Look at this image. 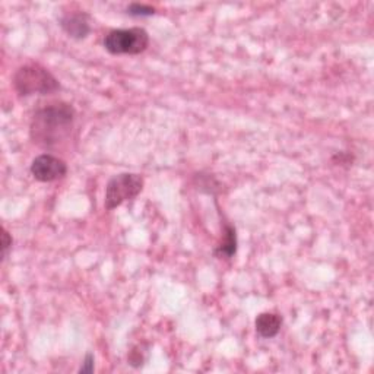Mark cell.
<instances>
[{"label": "cell", "mask_w": 374, "mask_h": 374, "mask_svg": "<svg viewBox=\"0 0 374 374\" xmlns=\"http://www.w3.org/2000/svg\"><path fill=\"white\" fill-rule=\"evenodd\" d=\"M75 109L67 103H56L35 111L30 135L34 143L43 148H55L65 142L73 129Z\"/></svg>", "instance_id": "obj_1"}, {"label": "cell", "mask_w": 374, "mask_h": 374, "mask_svg": "<svg viewBox=\"0 0 374 374\" xmlns=\"http://www.w3.org/2000/svg\"><path fill=\"white\" fill-rule=\"evenodd\" d=\"M13 87L19 95L52 94L60 89L59 81L40 65H25L13 75Z\"/></svg>", "instance_id": "obj_2"}, {"label": "cell", "mask_w": 374, "mask_h": 374, "mask_svg": "<svg viewBox=\"0 0 374 374\" xmlns=\"http://www.w3.org/2000/svg\"><path fill=\"white\" fill-rule=\"evenodd\" d=\"M149 44V35L143 28L113 30L104 38V47L111 55H139Z\"/></svg>", "instance_id": "obj_3"}, {"label": "cell", "mask_w": 374, "mask_h": 374, "mask_svg": "<svg viewBox=\"0 0 374 374\" xmlns=\"http://www.w3.org/2000/svg\"><path fill=\"white\" fill-rule=\"evenodd\" d=\"M143 189V179L139 174L121 172L114 176L106 187V208L114 209L126 201H132Z\"/></svg>", "instance_id": "obj_4"}, {"label": "cell", "mask_w": 374, "mask_h": 374, "mask_svg": "<svg viewBox=\"0 0 374 374\" xmlns=\"http://www.w3.org/2000/svg\"><path fill=\"white\" fill-rule=\"evenodd\" d=\"M67 172V165L59 157L52 154H41L31 164V174L41 183H52L63 179Z\"/></svg>", "instance_id": "obj_5"}, {"label": "cell", "mask_w": 374, "mask_h": 374, "mask_svg": "<svg viewBox=\"0 0 374 374\" xmlns=\"http://www.w3.org/2000/svg\"><path fill=\"white\" fill-rule=\"evenodd\" d=\"M60 25L63 31L75 38V40H82L87 38L88 34L91 33V25L88 21L87 13H69L60 19Z\"/></svg>", "instance_id": "obj_6"}, {"label": "cell", "mask_w": 374, "mask_h": 374, "mask_svg": "<svg viewBox=\"0 0 374 374\" xmlns=\"http://www.w3.org/2000/svg\"><path fill=\"white\" fill-rule=\"evenodd\" d=\"M256 332L262 338L277 336L282 326V317L275 313H260L256 317Z\"/></svg>", "instance_id": "obj_7"}, {"label": "cell", "mask_w": 374, "mask_h": 374, "mask_svg": "<svg viewBox=\"0 0 374 374\" xmlns=\"http://www.w3.org/2000/svg\"><path fill=\"white\" fill-rule=\"evenodd\" d=\"M236 251H237L236 230L231 226H226V231H224V240L215 248V255L219 259H230L236 255Z\"/></svg>", "instance_id": "obj_8"}, {"label": "cell", "mask_w": 374, "mask_h": 374, "mask_svg": "<svg viewBox=\"0 0 374 374\" xmlns=\"http://www.w3.org/2000/svg\"><path fill=\"white\" fill-rule=\"evenodd\" d=\"M128 13L132 16H151L155 13V9L146 5H139V4H132L128 8Z\"/></svg>", "instance_id": "obj_9"}, {"label": "cell", "mask_w": 374, "mask_h": 374, "mask_svg": "<svg viewBox=\"0 0 374 374\" xmlns=\"http://www.w3.org/2000/svg\"><path fill=\"white\" fill-rule=\"evenodd\" d=\"M11 247H12V237L9 236V233L5 229H2V256H4V260L6 259Z\"/></svg>", "instance_id": "obj_10"}, {"label": "cell", "mask_w": 374, "mask_h": 374, "mask_svg": "<svg viewBox=\"0 0 374 374\" xmlns=\"http://www.w3.org/2000/svg\"><path fill=\"white\" fill-rule=\"evenodd\" d=\"M94 371V356L88 354L84 360L82 367L79 368V373H92Z\"/></svg>", "instance_id": "obj_11"}]
</instances>
